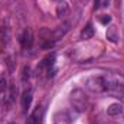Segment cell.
Returning <instances> with one entry per match:
<instances>
[{
  "label": "cell",
  "mask_w": 124,
  "mask_h": 124,
  "mask_svg": "<svg viewBox=\"0 0 124 124\" xmlns=\"http://www.w3.org/2000/svg\"><path fill=\"white\" fill-rule=\"evenodd\" d=\"M40 117H42V108H40V107H38V108H36V110L31 114V116H29V118L26 120V124H39Z\"/></svg>",
  "instance_id": "obj_8"
},
{
  "label": "cell",
  "mask_w": 124,
  "mask_h": 124,
  "mask_svg": "<svg viewBox=\"0 0 124 124\" xmlns=\"http://www.w3.org/2000/svg\"><path fill=\"white\" fill-rule=\"evenodd\" d=\"M6 84H7L6 79H4V78H0V93L6 90Z\"/></svg>",
  "instance_id": "obj_17"
},
{
  "label": "cell",
  "mask_w": 124,
  "mask_h": 124,
  "mask_svg": "<svg viewBox=\"0 0 124 124\" xmlns=\"http://www.w3.org/2000/svg\"><path fill=\"white\" fill-rule=\"evenodd\" d=\"M108 1H110V0H104V6H105V4H108Z\"/></svg>",
  "instance_id": "obj_20"
},
{
  "label": "cell",
  "mask_w": 124,
  "mask_h": 124,
  "mask_svg": "<svg viewBox=\"0 0 124 124\" xmlns=\"http://www.w3.org/2000/svg\"><path fill=\"white\" fill-rule=\"evenodd\" d=\"M68 31H69V23H68V22H63L62 25H59L55 31L52 32V40H58V39H61L62 36L66 35V32Z\"/></svg>",
  "instance_id": "obj_5"
},
{
  "label": "cell",
  "mask_w": 124,
  "mask_h": 124,
  "mask_svg": "<svg viewBox=\"0 0 124 124\" xmlns=\"http://www.w3.org/2000/svg\"><path fill=\"white\" fill-rule=\"evenodd\" d=\"M100 6H101V0H95V6H94V9L97 10V9H98Z\"/></svg>",
  "instance_id": "obj_18"
},
{
  "label": "cell",
  "mask_w": 124,
  "mask_h": 124,
  "mask_svg": "<svg viewBox=\"0 0 124 124\" xmlns=\"http://www.w3.org/2000/svg\"><path fill=\"white\" fill-rule=\"evenodd\" d=\"M100 22H101L102 25H108V23L111 22V16H108V15H102V16H100Z\"/></svg>",
  "instance_id": "obj_16"
},
{
  "label": "cell",
  "mask_w": 124,
  "mask_h": 124,
  "mask_svg": "<svg viewBox=\"0 0 124 124\" xmlns=\"http://www.w3.org/2000/svg\"><path fill=\"white\" fill-rule=\"evenodd\" d=\"M16 95H17V87H16L15 84H12V85H10V95H9V97H10V101H13V100L16 98Z\"/></svg>",
  "instance_id": "obj_14"
},
{
  "label": "cell",
  "mask_w": 124,
  "mask_h": 124,
  "mask_svg": "<svg viewBox=\"0 0 124 124\" xmlns=\"http://www.w3.org/2000/svg\"><path fill=\"white\" fill-rule=\"evenodd\" d=\"M22 110H23V113H26L28 111V108L31 107V102H32V91H23L22 94Z\"/></svg>",
  "instance_id": "obj_7"
},
{
  "label": "cell",
  "mask_w": 124,
  "mask_h": 124,
  "mask_svg": "<svg viewBox=\"0 0 124 124\" xmlns=\"http://www.w3.org/2000/svg\"><path fill=\"white\" fill-rule=\"evenodd\" d=\"M71 102L74 105V108H77L79 113L81 111H85L87 110V105H88V101H87V97L82 90H74L71 93Z\"/></svg>",
  "instance_id": "obj_1"
},
{
  "label": "cell",
  "mask_w": 124,
  "mask_h": 124,
  "mask_svg": "<svg viewBox=\"0 0 124 124\" xmlns=\"http://www.w3.org/2000/svg\"><path fill=\"white\" fill-rule=\"evenodd\" d=\"M29 77H31V68L29 66H25L23 68V75H22L23 82H26V79H29Z\"/></svg>",
  "instance_id": "obj_15"
},
{
  "label": "cell",
  "mask_w": 124,
  "mask_h": 124,
  "mask_svg": "<svg viewBox=\"0 0 124 124\" xmlns=\"http://www.w3.org/2000/svg\"><path fill=\"white\" fill-rule=\"evenodd\" d=\"M19 42H20V45L23 46V49L31 48L32 43H33V33H32L31 29H25V31H23V33H22L20 38H19Z\"/></svg>",
  "instance_id": "obj_4"
},
{
  "label": "cell",
  "mask_w": 124,
  "mask_h": 124,
  "mask_svg": "<svg viewBox=\"0 0 124 124\" xmlns=\"http://www.w3.org/2000/svg\"><path fill=\"white\" fill-rule=\"evenodd\" d=\"M107 113H108V116H118V114H121L123 113V107H121V104H111L108 108H107Z\"/></svg>",
  "instance_id": "obj_13"
},
{
  "label": "cell",
  "mask_w": 124,
  "mask_h": 124,
  "mask_svg": "<svg viewBox=\"0 0 124 124\" xmlns=\"http://www.w3.org/2000/svg\"><path fill=\"white\" fill-rule=\"evenodd\" d=\"M105 84H107V78L104 77H91L90 79H87V88L93 93H104Z\"/></svg>",
  "instance_id": "obj_3"
},
{
  "label": "cell",
  "mask_w": 124,
  "mask_h": 124,
  "mask_svg": "<svg viewBox=\"0 0 124 124\" xmlns=\"http://www.w3.org/2000/svg\"><path fill=\"white\" fill-rule=\"evenodd\" d=\"M107 38H108V40L110 42H113V43H116L117 42V39H118V33H117V26H114V25H111L108 29H107Z\"/></svg>",
  "instance_id": "obj_11"
},
{
  "label": "cell",
  "mask_w": 124,
  "mask_h": 124,
  "mask_svg": "<svg viewBox=\"0 0 124 124\" xmlns=\"http://www.w3.org/2000/svg\"><path fill=\"white\" fill-rule=\"evenodd\" d=\"M68 12H69V6H68V3H65V1H59V4L56 6V15H58V17H65V16L68 15Z\"/></svg>",
  "instance_id": "obj_10"
},
{
  "label": "cell",
  "mask_w": 124,
  "mask_h": 124,
  "mask_svg": "<svg viewBox=\"0 0 124 124\" xmlns=\"http://www.w3.org/2000/svg\"><path fill=\"white\" fill-rule=\"evenodd\" d=\"M94 32L95 31H94L93 25L88 23V25L82 29V32H81V39H84V40H85V39H91V38L94 36Z\"/></svg>",
  "instance_id": "obj_12"
},
{
  "label": "cell",
  "mask_w": 124,
  "mask_h": 124,
  "mask_svg": "<svg viewBox=\"0 0 124 124\" xmlns=\"http://www.w3.org/2000/svg\"><path fill=\"white\" fill-rule=\"evenodd\" d=\"M10 39V31L7 26H1L0 28V46H6L7 42Z\"/></svg>",
  "instance_id": "obj_9"
},
{
  "label": "cell",
  "mask_w": 124,
  "mask_h": 124,
  "mask_svg": "<svg viewBox=\"0 0 124 124\" xmlns=\"http://www.w3.org/2000/svg\"><path fill=\"white\" fill-rule=\"evenodd\" d=\"M79 1H81V3H82V4H87V3H88V1H90V0H79Z\"/></svg>",
  "instance_id": "obj_19"
},
{
  "label": "cell",
  "mask_w": 124,
  "mask_h": 124,
  "mask_svg": "<svg viewBox=\"0 0 124 124\" xmlns=\"http://www.w3.org/2000/svg\"><path fill=\"white\" fill-rule=\"evenodd\" d=\"M54 62H55V54H51V55H48L46 58H43L42 62L39 63V66H38V71H42V69H51L52 68V65H54Z\"/></svg>",
  "instance_id": "obj_6"
},
{
  "label": "cell",
  "mask_w": 124,
  "mask_h": 124,
  "mask_svg": "<svg viewBox=\"0 0 124 124\" xmlns=\"http://www.w3.org/2000/svg\"><path fill=\"white\" fill-rule=\"evenodd\" d=\"M52 1H62V0H52Z\"/></svg>",
  "instance_id": "obj_21"
},
{
  "label": "cell",
  "mask_w": 124,
  "mask_h": 124,
  "mask_svg": "<svg viewBox=\"0 0 124 124\" xmlns=\"http://www.w3.org/2000/svg\"><path fill=\"white\" fill-rule=\"evenodd\" d=\"M108 95L111 97H116V98H124V84L120 81H111V79H107V84H105V91Z\"/></svg>",
  "instance_id": "obj_2"
}]
</instances>
